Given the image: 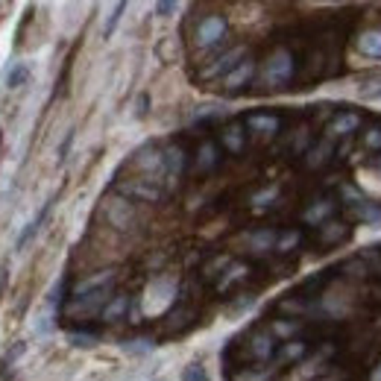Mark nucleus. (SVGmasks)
Listing matches in <instances>:
<instances>
[{
    "label": "nucleus",
    "mask_w": 381,
    "mask_h": 381,
    "mask_svg": "<svg viewBox=\"0 0 381 381\" xmlns=\"http://www.w3.org/2000/svg\"><path fill=\"white\" fill-rule=\"evenodd\" d=\"M223 36H226V21L220 15H208L196 26V45L200 47H215Z\"/></svg>",
    "instance_id": "obj_1"
},
{
    "label": "nucleus",
    "mask_w": 381,
    "mask_h": 381,
    "mask_svg": "<svg viewBox=\"0 0 381 381\" xmlns=\"http://www.w3.org/2000/svg\"><path fill=\"white\" fill-rule=\"evenodd\" d=\"M252 70H256V65H252L249 59H247V62H241V65H238L235 70H229V74L223 77V86H226V88H241L244 82H249Z\"/></svg>",
    "instance_id": "obj_2"
},
{
    "label": "nucleus",
    "mask_w": 381,
    "mask_h": 381,
    "mask_svg": "<svg viewBox=\"0 0 381 381\" xmlns=\"http://www.w3.org/2000/svg\"><path fill=\"white\" fill-rule=\"evenodd\" d=\"M290 70H293L290 56H288V53H276V59H273V65H270V79H288Z\"/></svg>",
    "instance_id": "obj_3"
},
{
    "label": "nucleus",
    "mask_w": 381,
    "mask_h": 381,
    "mask_svg": "<svg viewBox=\"0 0 381 381\" xmlns=\"http://www.w3.org/2000/svg\"><path fill=\"white\" fill-rule=\"evenodd\" d=\"M361 53H366V56H381V33H366L364 38H361Z\"/></svg>",
    "instance_id": "obj_4"
},
{
    "label": "nucleus",
    "mask_w": 381,
    "mask_h": 381,
    "mask_svg": "<svg viewBox=\"0 0 381 381\" xmlns=\"http://www.w3.org/2000/svg\"><path fill=\"white\" fill-rule=\"evenodd\" d=\"M182 381H211V378L205 373V366L194 361V364H188L185 370H182Z\"/></svg>",
    "instance_id": "obj_5"
},
{
    "label": "nucleus",
    "mask_w": 381,
    "mask_h": 381,
    "mask_svg": "<svg viewBox=\"0 0 381 381\" xmlns=\"http://www.w3.org/2000/svg\"><path fill=\"white\" fill-rule=\"evenodd\" d=\"M26 77H30V68H26V65L12 68V70H9V88H18V86H24Z\"/></svg>",
    "instance_id": "obj_6"
},
{
    "label": "nucleus",
    "mask_w": 381,
    "mask_h": 381,
    "mask_svg": "<svg viewBox=\"0 0 381 381\" xmlns=\"http://www.w3.org/2000/svg\"><path fill=\"white\" fill-rule=\"evenodd\" d=\"M355 126H358V118H355V115H346V118H337V120L332 123V132H334V135H341V132L355 130Z\"/></svg>",
    "instance_id": "obj_7"
},
{
    "label": "nucleus",
    "mask_w": 381,
    "mask_h": 381,
    "mask_svg": "<svg viewBox=\"0 0 381 381\" xmlns=\"http://www.w3.org/2000/svg\"><path fill=\"white\" fill-rule=\"evenodd\" d=\"M249 126H264V130H276V126H279V120L276 118H264V115H252L249 118Z\"/></svg>",
    "instance_id": "obj_8"
},
{
    "label": "nucleus",
    "mask_w": 381,
    "mask_h": 381,
    "mask_svg": "<svg viewBox=\"0 0 381 381\" xmlns=\"http://www.w3.org/2000/svg\"><path fill=\"white\" fill-rule=\"evenodd\" d=\"M123 9H126L123 3L115 6V12H111V18H109V24H106V36H111V30H115V24H118V18H120V12H123Z\"/></svg>",
    "instance_id": "obj_9"
},
{
    "label": "nucleus",
    "mask_w": 381,
    "mask_h": 381,
    "mask_svg": "<svg viewBox=\"0 0 381 381\" xmlns=\"http://www.w3.org/2000/svg\"><path fill=\"white\" fill-rule=\"evenodd\" d=\"M370 381H381V366H378V370H375V375H373Z\"/></svg>",
    "instance_id": "obj_10"
},
{
    "label": "nucleus",
    "mask_w": 381,
    "mask_h": 381,
    "mask_svg": "<svg viewBox=\"0 0 381 381\" xmlns=\"http://www.w3.org/2000/svg\"><path fill=\"white\" fill-rule=\"evenodd\" d=\"M0 150H3V135H0Z\"/></svg>",
    "instance_id": "obj_11"
}]
</instances>
